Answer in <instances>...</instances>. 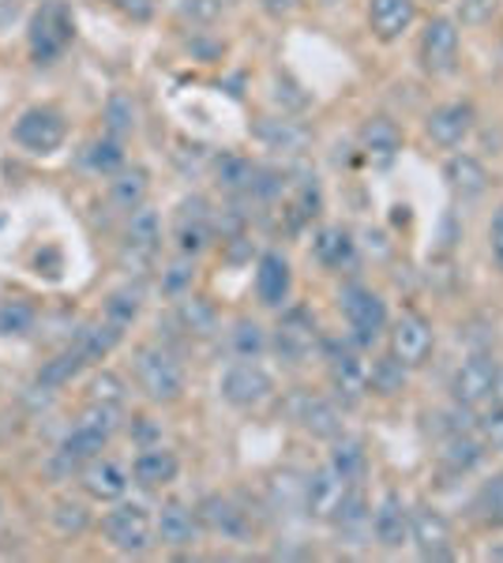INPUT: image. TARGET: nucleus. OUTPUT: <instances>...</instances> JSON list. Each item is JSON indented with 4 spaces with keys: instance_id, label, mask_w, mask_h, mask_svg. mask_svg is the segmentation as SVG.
<instances>
[{
    "instance_id": "f257e3e1",
    "label": "nucleus",
    "mask_w": 503,
    "mask_h": 563,
    "mask_svg": "<svg viewBox=\"0 0 503 563\" xmlns=\"http://www.w3.org/2000/svg\"><path fill=\"white\" fill-rule=\"evenodd\" d=\"M132 375H136V387L143 391V398L154 402V406L181 402L184 391H189V375H184L181 357H177L169 346H158V342L136 346Z\"/></svg>"
},
{
    "instance_id": "f03ea898",
    "label": "nucleus",
    "mask_w": 503,
    "mask_h": 563,
    "mask_svg": "<svg viewBox=\"0 0 503 563\" xmlns=\"http://www.w3.org/2000/svg\"><path fill=\"white\" fill-rule=\"evenodd\" d=\"M102 537L120 556H143L154 545V515L136 500H117L102 515Z\"/></svg>"
},
{
    "instance_id": "7ed1b4c3",
    "label": "nucleus",
    "mask_w": 503,
    "mask_h": 563,
    "mask_svg": "<svg viewBox=\"0 0 503 563\" xmlns=\"http://www.w3.org/2000/svg\"><path fill=\"white\" fill-rule=\"evenodd\" d=\"M72 38H76V20H72V12L61 4V0H42V8L35 12V20H30V56H35L38 64H53L64 56V49L72 46Z\"/></svg>"
},
{
    "instance_id": "20e7f679",
    "label": "nucleus",
    "mask_w": 503,
    "mask_h": 563,
    "mask_svg": "<svg viewBox=\"0 0 503 563\" xmlns=\"http://www.w3.org/2000/svg\"><path fill=\"white\" fill-rule=\"evenodd\" d=\"M162 248V218L147 203L128 215L125 226V248H120V267L128 274H147L154 267V256Z\"/></svg>"
},
{
    "instance_id": "39448f33",
    "label": "nucleus",
    "mask_w": 503,
    "mask_h": 563,
    "mask_svg": "<svg viewBox=\"0 0 503 563\" xmlns=\"http://www.w3.org/2000/svg\"><path fill=\"white\" fill-rule=\"evenodd\" d=\"M338 308H343L346 323H350L357 346H372L387 331V300L376 290H369V285H346L343 297H338Z\"/></svg>"
},
{
    "instance_id": "423d86ee",
    "label": "nucleus",
    "mask_w": 503,
    "mask_h": 563,
    "mask_svg": "<svg viewBox=\"0 0 503 563\" xmlns=\"http://www.w3.org/2000/svg\"><path fill=\"white\" fill-rule=\"evenodd\" d=\"M320 349H323V334L315 328V316L308 308H289L279 320V328H274V354L289 364H305Z\"/></svg>"
},
{
    "instance_id": "0eeeda50",
    "label": "nucleus",
    "mask_w": 503,
    "mask_h": 563,
    "mask_svg": "<svg viewBox=\"0 0 503 563\" xmlns=\"http://www.w3.org/2000/svg\"><path fill=\"white\" fill-rule=\"evenodd\" d=\"M218 395L233 406V410H259L267 398L274 395L271 372H263L256 361H233L218 380Z\"/></svg>"
},
{
    "instance_id": "6e6552de",
    "label": "nucleus",
    "mask_w": 503,
    "mask_h": 563,
    "mask_svg": "<svg viewBox=\"0 0 503 563\" xmlns=\"http://www.w3.org/2000/svg\"><path fill=\"white\" fill-rule=\"evenodd\" d=\"M64 136H68V125L53 105H30L12 125V140L30 154H53L64 143Z\"/></svg>"
},
{
    "instance_id": "1a4fd4ad",
    "label": "nucleus",
    "mask_w": 503,
    "mask_h": 563,
    "mask_svg": "<svg viewBox=\"0 0 503 563\" xmlns=\"http://www.w3.org/2000/svg\"><path fill=\"white\" fill-rule=\"evenodd\" d=\"M323 354H327V380L331 391L343 406H357L369 395V364L353 354V349H338L335 342L323 338Z\"/></svg>"
},
{
    "instance_id": "9d476101",
    "label": "nucleus",
    "mask_w": 503,
    "mask_h": 563,
    "mask_svg": "<svg viewBox=\"0 0 503 563\" xmlns=\"http://www.w3.org/2000/svg\"><path fill=\"white\" fill-rule=\"evenodd\" d=\"M496 375H500V364L492 361V354H474L459 364L451 380V398L454 406H466V410H477L485 406L492 395H496Z\"/></svg>"
},
{
    "instance_id": "9b49d317",
    "label": "nucleus",
    "mask_w": 503,
    "mask_h": 563,
    "mask_svg": "<svg viewBox=\"0 0 503 563\" xmlns=\"http://www.w3.org/2000/svg\"><path fill=\"white\" fill-rule=\"evenodd\" d=\"M410 541L417 545V552L425 560H451L454 556V529L443 511L428 508V503H421V508L410 511Z\"/></svg>"
},
{
    "instance_id": "f8f14e48",
    "label": "nucleus",
    "mask_w": 503,
    "mask_h": 563,
    "mask_svg": "<svg viewBox=\"0 0 503 563\" xmlns=\"http://www.w3.org/2000/svg\"><path fill=\"white\" fill-rule=\"evenodd\" d=\"M391 338V357L402 361L405 369H421L433 357V323L421 312H402L387 331Z\"/></svg>"
},
{
    "instance_id": "ddd939ff",
    "label": "nucleus",
    "mask_w": 503,
    "mask_h": 563,
    "mask_svg": "<svg viewBox=\"0 0 503 563\" xmlns=\"http://www.w3.org/2000/svg\"><path fill=\"white\" fill-rule=\"evenodd\" d=\"M173 241L177 252L192 259L210 248V241H215V215H210V203L203 195H192V200L181 203L173 222Z\"/></svg>"
},
{
    "instance_id": "4468645a",
    "label": "nucleus",
    "mask_w": 503,
    "mask_h": 563,
    "mask_svg": "<svg viewBox=\"0 0 503 563\" xmlns=\"http://www.w3.org/2000/svg\"><path fill=\"white\" fill-rule=\"evenodd\" d=\"M79 488L99 503H117L125 500L128 488H132V470H125L117 459H109V455H99V459L79 466Z\"/></svg>"
},
{
    "instance_id": "2eb2a0df",
    "label": "nucleus",
    "mask_w": 503,
    "mask_h": 563,
    "mask_svg": "<svg viewBox=\"0 0 503 563\" xmlns=\"http://www.w3.org/2000/svg\"><path fill=\"white\" fill-rule=\"evenodd\" d=\"M346 492H350V485H346L343 477H338L335 470L320 466L315 473H308L305 485H301V503H305V515L315 519V522H331L335 519V511L343 508Z\"/></svg>"
},
{
    "instance_id": "dca6fc26",
    "label": "nucleus",
    "mask_w": 503,
    "mask_h": 563,
    "mask_svg": "<svg viewBox=\"0 0 503 563\" xmlns=\"http://www.w3.org/2000/svg\"><path fill=\"white\" fill-rule=\"evenodd\" d=\"M286 410L289 418L315 439H335L338 432H343V413H338V406L323 395H312V391H297L286 402Z\"/></svg>"
},
{
    "instance_id": "f3484780",
    "label": "nucleus",
    "mask_w": 503,
    "mask_h": 563,
    "mask_svg": "<svg viewBox=\"0 0 503 563\" xmlns=\"http://www.w3.org/2000/svg\"><path fill=\"white\" fill-rule=\"evenodd\" d=\"M199 515L181 500H166L154 515V545L162 549H192L199 541Z\"/></svg>"
},
{
    "instance_id": "a211bd4d",
    "label": "nucleus",
    "mask_w": 503,
    "mask_h": 563,
    "mask_svg": "<svg viewBox=\"0 0 503 563\" xmlns=\"http://www.w3.org/2000/svg\"><path fill=\"white\" fill-rule=\"evenodd\" d=\"M196 515L199 526L218 534L222 541H248L252 537V515L233 496H207L196 508Z\"/></svg>"
},
{
    "instance_id": "6ab92c4d",
    "label": "nucleus",
    "mask_w": 503,
    "mask_h": 563,
    "mask_svg": "<svg viewBox=\"0 0 503 563\" xmlns=\"http://www.w3.org/2000/svg\"><path fill=\"white\" fill-rule=\"evenodd\" d=\"M459 64V27L451 20H433L421 35V68L428 76H448Z\"/></svg>"
},
{
    "instance_id": "aec40b11",
    "label": "nucleus",
    "mask_w": 503,
    "mask_h": 563,
    "mask_svg": "<svg viewBox=\"0 0 503 563\" xmlns=\"http://www.w3.org/2000/svg\"><path fill=\"white\" fill-rule=\"evenodd\" d=\"M477 125V113L469 102H448V105H436L433 113H428L425 120V132L428 140H433L436 146H462L469 140V132H474Z\"/></svg>"
},
{
    "instance_id": "412c9836",
    "label": "nucleus",
    "mask_w": 503,
    "mask_h": 563,
    "mask_svg": "<svg viewBox=\"0 0 503 563\" xmlns=\"http://www.w3.org/2000/svg\"><path fill=\"white\" fill-rule=\"evenodd\" d=\"M294 293V271L282 252H263L256 264V297L263 308H286Z\"/></svg>"
},
{
    "instance_id": "4be33fe9",
    "label": "nucleus",
    "mask_w": 503,
    "mask_h": 563,
    "mask_svg": "<svg viewBox=\"0 0 503 563\" xmlns=\"http://www.w3.org/2000/svg\"><path fill=\"white\" fill-rule=\"evenodd\" d=\"M372 537L384 549H402L410 541V508L399 492H384L372 511Z\"/></svg>"
},
{
    "instance_id": "5701e85b",
    "label": "nucleus",
    "mask_w": 503,
    "mask_h": 563,
    "mask_svg": "<svg viewBox=\"0 0 503 563\" xmlns=\"http://www.w3.org/2000/svg\"><path fill=\"white\" fill-rule=\"evenodd\" d=\"M177 473H181V459H177L169 447H143V451L136 455V462H132V485L154 492V488L173 485Z\"/></svg>"
},
{
    "instance_id": "b1692460",
    "label": "nucleus",
    "mask_w": 503,
    "mask_h": 563,
    "mask_svg": "<svg viewBox=\"0 0 503 563\" xmlns=\"http://www.w3.org/2000/svg\"><path fill=\"white\" fill-rule=\"evenodd\" d=\"M417 20V4L413 0H369V27L379 42H395Z\"/></svg>"
},
{
    "instance_id": "393cba45",
    "label": "nucleus",
    "mask_w": 503,
    "mask_h": 563,
    "mask_svg": "<svg viewBox=\"0 0 503 563\" xmlns=\"http://www.w3.org/2000/svg\"><path fill=\"white\" fill-rule=\"evenodd\" d=\"M147 192H151V174L143 166H120L117 174L109 177V207L125 210V215L143 207Z\"/></svg>"
},
{
    "instance_id": "a878e982",
    "label": "nucleus",
    "mask_w": 503,
    "mask_h": 563,
    "mask_svg": "<svg viewBox=\"0 0 503 563\" xmlns=\"http://www.w3.org/2000/svg\"><path fill=\"white\" fill-rule=\"evenodd\" d=\"M361 151L369 154L376 166H387V162L399 154V146H402V132H399V125H395L391 117H369L361 125Z\"/></svg>"
},
{
    "instance_id": "bb28decb",
    "label": "nucleus",
    "mask_w": 503,
    "mask_h": 563,
    "mask_svg": "<svg viewBox=\"0 0 503 563\" xmlns=\"http://www.w3.org/2000/svg\"><path fill=\"white\" fill-rule=\"evenodd\" d=\"M338 526V537H343L346 545H364L372 537V511L369 503H364V492L361 485L350 488L343 500V508L335 511V519H331Z\"/></svg>"
},
{
    "instance_id": "cd10ccee",
    "label": "nucleus",
    "mask_w": 503,
    "mask_h": 563,
    "mask_svg": "<svg viewBox=\"0 0 503 563\" xmlns=\"http://www.w3.org/2000/svg\"><path fill=\"white\" fill-rule=\"evenodd\" d=\"M331 444H335L331 447V459H327L331 470H335L350 488H357L364 477H369V451H364V444L357 436H346V432H338Z\"/></svg>"
},
{
    "instance_id": "c85d7f7f",
    "label": "nucleus",
    "mask_w": 503,
    "mask_h": 563,
    "mask_svg": "<svg viewBox=\"0 0 503 563\" xmlns=\"http://www.w3.org/2000/svg\"><path fill=\"white\" fill-rule=\"evenodd\" d=\"M312 256L315 264L331 267V271H343V267H350L357 259V244L350 230H343V226H323V230L312 236Z\"/></svg>"
},
{
    "instance_id": "c756f323",
    "label": "nucleus",
    "mask_w": 503,
    "mask_h": 563,
    "mask_svg": "<svg viewBox=\"0 0 503 563\" xmlns=\"http://www.w3.org/2000/svg\"><path fill=\"white\" fill-rule=\"evenodd\" d=\"M252 132H256V140L263 143L267 151L297 154L308 143V128H301L297 120H286V117H259Z\"/></svg>"
},
{
    "instance_id": "7c9ffc66",
    "label": "nucleus",
    "mask_w": 503,
    "mask_h": 563,
    "mask_svg": "<svg viewBox=\"0 0 503 563\" xmlns=\"http://www.w3.org/2000/svg\"><path fill=\"white\" fill-rule=\"evenodd\" d=\"M109 447V436H102L99 428H91V424H83V421H76L68 428V436L61 439V459L64 462H72V466H83V462H91V459H99V455Z\"/></svg>"
},
{
    "instance_id": "2f4dec72",
    "label": "nucleus",
    "mask_w": 503,
    "mask_h": 563,
    "mask_svg": "<svg viewBox=\"0 0 503 563\" xmlns=\"http://www.w3.org/2000/svg\"><path fill=\"white\" fill-rule=\"evenodd\" d=\"M256 162L245 158V154H233V151H225V154H218L215 158V181L222 192H230V195H252V184H256Z\"/></svg>"
},
{
    "instance_id": "473e14b6",
    "label": "nucleus",
    "mask_w": 503,
    "mask_h": 563,
    "mask_svg": "<svg viewBox=\"0 0 503 563\" xmlns=\"http://www.w3.org/2000/svg\"><path fill=\"white\" fill-rule=\"evenodd\" d=\"M120 338H125V331L113 328V323L102 316V320H91V323H87V328L76 334V342H72V346L79 349V357H83L87 364H94V361H105V357H109L113 349H117Z\"/></svg>"
},
{
    "instance_id": "72a5a7b5",
    "label": "nucleus",
    "mask_w": 503,
    "mask_h": 563,
    "mask_svg": "<svg viewBox=\"0 0 503 563\" xmlns=\"http://www.w3.org/2000/svg\"><path fill=\"white\" fill-rule=\"evenodd\" d=\"M102 120H105V136L113 140H125L140 128V105L128 91H113L102 105Z\"/></svg>"
},
{
    "instance_id": "f704fd0d",
    "label": "nucleus",
    "mask_w": 503,
    "mask_h": 563,
    "mask_svg": "<svg viewBox=\"0 0 503 563\" xmlns=\"http://www.w3.org/2000/svg\"><path fill=\"white\" fill-rule=\"evenodd\" d=\"M443 177H448V184L454 188L459 195H481L485 188H489V174H485V166L474 158V154H451L448 166H443Z\"/></svg>"
},
{
    "instance_id": "c9c22d12",
    "label": "nucleus",
    "mask_w": 503,
    "mask_h": 563,
    "mask_svg": "<svg viewBox=\"0 0 503 563\" xmlns=\"http://www.w3.org/2000/svg\"><path fill=\"white\" fill-rule=\"evenodd\" d=\"M481 459L485 444L477 439V432H451L448 444H443V466H451L454 473H469Z\"/></svg>"
},
{
    "instance_id": "e433bc0d",
    "label": "nucleus",
    "mask_w": 503,
    "mask_h": 563,
    "mask_svg": "<svg viewBox=\"0 0 503 563\" xmlns=\"http://www.w3.org/2000/svg\"><path fill=\"white\" fill-rule=\"evenodd\" d=\"M38 323V308L27 297H4L0 300V334L4 338H27Z\"/></svg>"
},
{
    "instance_id": "4c0bfd02",
    "label": "nucleus",
    "mask_w": 503,
    "mask_h": 563,
    "mask_svg": "<svg viewBox=\"0 0 503 563\" xmlns=\"http://www.w3.org/2000/svg\"><path fill=\"white\" fill-rule=\"evenodd\" d=\"M267 331L259 328L256 320H248V316H241L237 323H233V331H230V349H233V357L237 361H259V357L267 354Z\"/></svg>"
},
{
    "instance_id": "58836bf2",
    "label": "nucleus",
    "mask_w": 503,
    "mask_h": 563,
    "mask_svg": "<svg viewBox=\"0 0 503 563\" xmlns=\"http://www.w3.org/2000/svg\"><path fill=\"white\" fill-rule=\"evenodd\" d=\"M140 308H143V290H140V285H128V290H117V293H109V297H105L102 316L113 323V328L128 331L136 320H140Z\"/></svg>"
},
{
    "instance_id": "ea45409f",
    "label": "nucleus",
    "mask_w": 503,
    "mask_h": 563,
    "mask_svg": "<svg viewBox=\"0 0 503 563\" xmlns=\"http://www.w3.org/2000/svg\"><path fill=\"white\" fill-rule=\"evenodd\" d=\"M83 369H87V361L79 357V349L68 346L64 354H56L53 361L42 364V372H38V383H42V387H50V391H61V387H68V383L76 380V375Z\"/></svg>"
},
{
    "instance_id": "a19ab883",
    "label": "nucleus",
    "mask_w": 503,
    "mask_h": 563,
    "mask_svg": "<svg viewBox=\"0 0 503 563\" xmlns=\"http://www.w3.org/2000/svg\"><path fill=\"white\" fill-rule=\"evenodd\" d=\"M474 519L489 529H503V473L489 477L474 496Z\"/></svg>"
},
{
    "instance_id": "79ce46f5",
    "label": "nucleus",
    "mask_w": 503,
    "mask_h": 563,
    "mask_svg": "<svg viewBox=\"0 0 503 563\" xmlns=\"http://www.w3.org/2000/svg\"><path fill=\"white\" fill-rule=\"evenodd\" d=\"M369 391H376V395H384V398H391V395H399V391H405V364L395 361L391 354L379 357V361L369 369Z\"/></svg>"
},
{
    "instance_id": "37998d69",
    "label": "nucleus",
    "mask_w": 503,
    "mask_h": 563,
    "mask_svg": "<svg viewBox=\"0 0 503 563\" xmlns=\"http://www.w3.org/2000/svg\"><path fill=\"white\" fill-rule=\"evenodd\" d=\"M87 166L102 177H113L120 166H125V146H120V140H113V136H102V140H94L87 146Z\"/></svg>"
},
{
    "instance_id": "c03bdc74",
    "label": "nucleus",
    "mask_w": 503,
    "mask_h": 563,
    "mask_svg": "<svg viewBox=\"0 0 503 563\" xmlns=\"http://www.w3.org/2000/svg\"><path fill=\"white\" fill-rule=\"evenodd\" d=\"M128 398V383L120 380L113 369H102L91 375V383H87V402H113V406H125Z\"/></svg>"
},
{
    "instance_id": "a18cd8bd",
    "label": "nucleus",
    "mask_w": 503,
    "mask_h": 563,
    "mask_svg": "<svg viewBox=\"0 0 503 563\" xmlns=\"http://www.w3.org/2000/svg\"><path fill=\"white\" fill-rule=\"evenodd\" d=\"M181 323H184V331L189 334H210L215 331V323H218V316H215V308L207 305L203 297H184L181 300Z\"/></svg>"
},
{
    "instance_id": "49530a36",
    "label": "nucleus",
    "mask_w": 503,
    "mask_h": 563,
    "mask_svg": "<svg viewBox=\"0 0 503 563\" xmlns=\"http://www.w3.org/2000/svg\"><path fill=\"white\" fill-rule=\"evenodd\" d=\"M53 526L61 529L64 537L83 534V529L91 526V511H87V503H79V500H61L53 508Z\"/></svg>"
},
{
    "instance_id": "de8ad7c7",
    "label": "nucleus",
    "mask_w": 503,
    "mask_h": 563,
    "mask_svg": "<svg viewBox=\"0 0 503 563\" xmlns=\"http://www.w3.org/2000/svg\"><path fill=\"white\" fill-rule=\"evenodd\" d=\"M477 439L485 444V451H503V406L500 402L477 421Z\"/></svg>"
},
{
    "instance_id": "09e8293b",
    "label": "nucleus",
    "mask_w": 503,
    "mask_h": 563,
    "mask_svg": "<svg viewBox=\"0 0 503 563\" xmlns=\"http://www.w3.org/2000/svg\"><path fill=\"white\" fill-rule=\"evenodd\" d=\"M192 274H196V264H192V256H181V259H177V264L166 271V282H162V285H166V293L181 297V293L192 285Z\"/></svg>"
},
{
    "instance_id": "8fccbe9b",
    "label": "nucleus",
    "mask_w": 503,
    "mask_h": 563,
    "mask_svg": "<svg viewBox=\"0 0 503 563\" xmlns=\"http://www.w3.org/2000/svg\"><path fill=\"white\" fill-rule=\"evenodd\" d=\"M181 15L192 23H215L222 15V4L218 0H181Z\"/></svg>"
},
{
    "instance_id": "3c124183",
    "label": "nucleus",
    "mask_w": 503,
    "mask_h": 563,
    "mask_svg": "<svg viewBox=\"0 0 503 563\" xmlns=\"http://www.w3.org/2000/svg\"><path fill=\"white\" fill-rule=\"evenodd\" d=\"M120 15H128L132 23H147L154 15V0H109Z\"/></svg>"
},
{
    "instance_id": "603ef678",
    "label": "nucleus",
    "mask_w": 503,
    "mask_h": 563,
    "mask_svg": "<svg viewBox=\"0 0 503 563\" xmlns=\"http://www.w3.org/2000/svg\"><path fill=\"white\" fill-rule=\"evenodd\" d=\"M489 252L496 259V267L503 271V207L492 215V226H489Z\"/></svg>"
},
{
    "instance_id": "864d4df0",
    "label": "nucleus",
    "mask_w": 503,
    "mask_h": 563,
    "mask_svg": "<svg viewBox=\"0 0 503 563\" xmlns=\"http://www.w3.org/2000/svg\"><path fill=\"white\" fill-rule=\"evenodd\" d=\"M259 4H263L267 15H289L301 0H259Z\"/></svg>"
},
{
    "instance_id": "5fc2aeb1",
    "label": "nucleus",
    "mask_w": 503,
    "mask_h": 563,
    "mask_svg": "<svg viewBox=\"0 0 503 563\" xmlns=\"http://www.w3.org/2000/svg\"><path fill=\"white\" fill-rule=\"evenodd\" d=\"M492 398H496V402L503 406V372L496 375V395H492Z\"/></svg>"
},
{
    "instance_id": "6e6d98bb",
    "label": "nucleus",
    "mask_w": 503,
    "mask_h": 563,
    "mask_svg": "<svg viewBox=\"0 0 503 563\" xmlns=\"http://www.w3.org/2000/svg\"><path fill=\"white\" fill-rule=\"evenodd\" d=\"M485 556H489V560H503V549H489Z\"/></svg>"
},
{
    "instance_id": "4d7b16f0",
    "label": "nucleus",
    "mask_w": 503,
    "mask_h": 563,
    "mask_svg": "<svg viewBox=\"0 0 503 563\" xmlns=\"http://www.w3.org/2000/svg\"><path fill=\"white\" fill-rule=\"evenodd\" d=\"M218 4H222V8H230V4H237V0H218Z\"/></svg>"
},
{
    "instance_id": "13d9d810",
    "label": "nucleus",
    "mask_w": 503,
    "mask_h": 563,
    "mask_svg": "<svg viewBox=\"0 0 503 563\" xmlns=\"http://www.w3.org/2000/svg\"><path fill=\"white\" fill-rule=\"evenodd\" d=\"M0 522H4V500H0Z\"/></svg>"
},
{
    "instance_id": "bf43d9fd",
    "label": "nucleus",
    "mask_w": 503,
    "mask_h": 563,
    "mask_svg": "<svg viewBox=\"0 0 503 563\" xmlns=\"http://www.w3.org/2000/svg\"><path fill=\"white\" fill-rule=\"evenodd\" d=\"M323 4H338V0H323Z\"/></svg>"
},
{
    "instance_id": "052dcab7",
    "label": "nucleus",
    "mask_w": 503,
    "mask_h": 563,
    "mask_svg": "<svg viewBox=\"0 0 503 563\" xmlns=\"http://www.w3.org/2000/svg\"><path fill=\"white\" fill-rule=\"evenodd\" d=\"M485 4H492V0H485Z\"/></svg>"
}]
</instances>
